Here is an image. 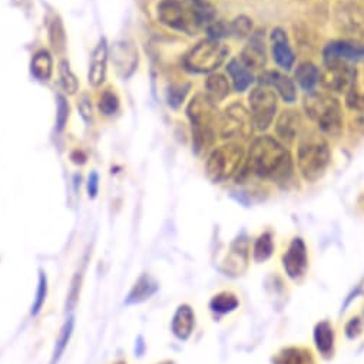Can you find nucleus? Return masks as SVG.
<instances>
[{"label": "nucleus", "instance_id": "obj_4", "mask_svg": "<svg viewBox=\"0 0 364 364\" xmlns=\"http://www.w3.org/2000/svg\"><path fill=\"white\" fill-rule=\"evenodd\" d=\"M304 109L318 129L328 136H338L343 129L340 104L327 94L310 92L304 100Z\"/></svg>", "mask_w": 364, "mask_h": 364}, {"label": "nucleus", "instance_id": "obj_35", "mask_svg": "<svg viewBox=\"0 0 364 364\" xmlns=\"http://www.w3.org/2000/svg\"><path fill=\"white\" fill-rule=\"evenodd\" d=\"M50 42H52V46L56 52H63L65 49V31H63V26L59 21H55L52 25H50Z\"/></svg>", "mask_w": 364, "mask_h": 364}, {"label": "nucleus", "instance_id": "obj_1", "mask_svg": "<svg viewBox=\"0 0 364 364\" xmlns=\"http://www.w3.org/2000/svg\"><path fill=\"white\" fill-rule=\"evenodd\" d=\"M247 171L255 176L284 184L293 175V159L290 152L279 141L261 136L250 148Z\"/></svg>", "mask_w": 364, "mask_h": 364}, {"label": "nucleus", "instance_id": "obj_12", "mask_svg": "<svg viewBox=\"0 0 364 364\" xmlns=\"http://www.w3.org/2000/svg\"><path fill=\"white\" fill-rule=\"evenodd\" d=\"M364 58V45L354 42H331L324 49V63H348Z\"/></svg>", "mask_w": 364, "mask_h": 364}, {"label": "nucleus", "instance_id": "obj_41", "mask_svg": "<svg viewBox=\"0 0 364 364\" xmlns=\"http://www.w3.org/2000/svg\"><path fill=\"white\" fill-rule=\"evenodd\" d=\"M158 364H175V361H173V360H165V361L158 363Z\"/></svg>", "mask_w": 364, "mask_h": 364}, {"label": "nucleus", "instance_id": "obj_22", "mask_svg": "<svg viewBox=\"0 0 364 364\" xmlns=\"http://www.w3.org/2000/svg\"><path fill=\"white\" fill-rule=\"evenodd\" d=\"M347 104L353 109H364V62H361L353 72L347 94Z\"/></svg>", "mask_w": 364, "mask_h": 364}, {"label": "nucleus", "instance_id": "obj_26", "mask_svg": "<svg viewBox=\"0 0 364 364\" xmlns=\"http://www.w3.org/2000/svg\"><path fill=\"white\" fill-rule=\"evenodd\" d=\"M73 330H75V318L73 317H69L66 318V321L63 323L60 331H59V336L55 341V347H53V351H52V358H50V364H56L60 357L63 355L70 338H72V334H73Z\"/></svg>", "mask_w": 364, "mask_h": 364}, {"label": "nucleus", "instance_id": "obj_18", "mask_svg": "<svg viewBox=\"0 0 364 364\" xmlns=\"http://www.w3.org/2000/svg\"><path fill=\"white\" fill-rule=\"evenodd\" d=\"M114 63L124 77L131 76L138 63V53L135 48L125 42L117 43L114 48Z\"/></svg>", "mask_w": 364, "mask_h": 364}, {"label": "nucleus", "instance_id": "obj_19", "mask_svg": "<svg viewBox=\"0 0 364 364\" xmlns=\"http://www.w3.org/2000/svg\"><path fill=\"white\" fill-rule=\"evenodd\" d=\"M250 261V242L245 235L234 240L230 248V271L234 269L235 276H241L248 267ZM228 264V262H227Z\"/></svg>", "mask_w": 364, "mask_h": 364}, {"label": "nucleus", "instance_id": "obj_14", "mask_svg": "<svg viewBox=\"0 0 364 364\" xmlns=\"http://www.w3.org/2000/svg\"><path fill=\"white\" fill-rule=\"evenodd\" d=\"M196 330V311L190 304H181L175 310L171 320L172 334L181 340L187 341Z\"/></svg>", "mask_w": 364, "mask_h": 364}, {"label": "nucleus", "instance_id": "obj_20", "mask_svg": "<svg viewBox=\"0 0 364 364\" xmlns=\"http://www.w3.org/2000/svg\"><path fill=\"white\" fill-rule=\"evenodd\" d=\"M271 39H272V55H274L276 62L284 69H291L294 63V53L289 46L286 33L282 29H276L272 31Z\"/></svg>", "mask_w": 364, "mask_h": 364}, {"label": "nucleus", "instance_id": "obj_17", "mask_svg": "<svg viewBox=\"0 0 364 364\" xmlns=\"http://www.w3.org/2000/svg\"><path fill=\"white\" fill-rule=\"evenodd\" d=\"M261 85L274 87L286 102L296 101L297 94H296L294 82L279 72H265L264 75H261Z\"/></svg>", "mask_w": 364, "mask_h": 364}, {"label": "nucleus", "instance_id": "obj_7", "mask_svg": "<svg viewBox=\"0 0 364 364\" xmlns=\"http://www.w3.org/2000/svg\"><path fill=\"white\" fill-rule=\"evenodd\" d=\"M228 55V49L214 38L200 42L184 58V66L191 72L208 73L223 65Z\"/></svg>", "mask_w": 364, "mask_h": 364}, {"label": "nucleus", "instance_id": "obj_28", "mask_svg": "<svg viewBox=\"0 0 364 364\" xmlns=\"http://www.w3.org/2000/svg\"><path fill=\"white\" fill-rule=\"evenodd\" d=\"M240 300L231 291H221L215 294L210 301V309L215 314H228L238 309Z\"/></svg>", "mask_w": 364, "mask_h": 364}, {"label": "nucleus", "instance_id": "obj_13", "mask_svg": "<svg viewBox=\"0 0 364 364\" xmlns=\"http://www.w3.org/2000/svg\"><path fill=\"white\" fill-rule=\"evenodd\" d=\"M108 58H109L108 43H107V39L102 38L97 45V48L94 49L92 56H90L89 72H87L89 85L98 87L105 82L107 72H108Z\"/></svg>", "mask_w": 364, "mask_h": 364}, {"label": "nucleus", "instance_id": "obj_9", "mask_svg": "<svg viewBox=\"0 0 364 364\" xmlns=\"http://www.w3.org/2000/svg\"><path fill=\"white\" fill-rule=\"evenodd\" d=\"M252 129L251 114L241 104H232L225 109L221 119V135L224 139H247Z\"/></svg>", "mask_w": 364, "mask_h": 364}, {"label": "nucleus", "instance_id": "obj_8", "mask_svg": "<svg viewBox=\"0 0 364 364\" xmlns=\"http://www.w3.org/2000/svg\"><path fill=\"white\" fill-rule=\"evenodd\" d=\"M277 109V97L269 86H258L250 95V114L254 122V127L259 131L267 129Z\"/></svg>", "mask_w": 364, "mask_h": 364}, {"label": "nucleus", "instance_id": "obj_34", "mask_svg": "<svg viewBox=\"0 0 364 364\" xmlns=\"http://www.w3.org/2000/svg\"><path fill=\"white\" fill-rule=\"evenodd\" d=\"M119 108V100L118 97L112 92L111 89L105 90V92L102 94L101 100H100V109L104 115L107 117H111L114 115Z\"/></svg>", "mask_w": 364, "mask_h": 364}, {"label": "nucleus", "instance_id": "obj_2", "mask_svg": "<svg viewBox=\"0 0 364 364\" xmlns=\"http://www.w3.org/2000/svg\"><path fill=\"white\" fill-rule=\"evenodd\" d=\"M159 21L179 32L193 35L203 25L214 23L213 9L201 0H162L156 8Z\"/></svg>", "mask_w": 364, "mask_h": 364}, {"label": "nucleus", "instance_id": "obj_6", "mask_svg": "<svg viewBox=\"0 0 364 364\" xmlns=\"http://www.w3.org/2000/svg\"><path fill=\"white\" fill-rule=\"evenodd\" d=\"M330 164V151L320 138L304 139L297 152V165L306 181L320 179Z\"/></svg>", "mask_w": 364, "mask_h": 364}, {"label": "nucleus", "instance_id": "obj_24", "mask_svg": "<svg viewBox=\"0 0 364 364\" xmlns=\"http://www.w3.org/2000/svg\"><path fill=\"white\" fill-rule=\"evenodd\" d=\"M227 72L231 76L234 87L238 92H242L252 83V75L250 69L240 59H232L227 66Z\"/></svg>", "mask_w": 364, "mask_h": 364}, {"label": "nucleus", "instance_id": "obj_38", "mask_svg": "<svg viewBox=\"0 0 364 364\" xmlns=\"http://www.w3.org/2000/svg\"><path fill=\"white\" fill-rule=\"evenodd\" d=\"M251 29H252V23H251V21H250L248 18H245V16L237 18V19L232 22V25H231V31H232L237 36H240V38H244V36L250 35V33H251Z\"/></svg>", "mask_w": 364, "mask_h": 364}, {"label": "nucleus", "instance_id": "obj_21", "mask_svg": "<svg viewBox=\"0 0 364 364\" xmlns=\"http://www.w3.org/2000/svg\"><path fill=\"white\" fill-rule=\"evenodd\" d=\"M272 364H316L313 353L304 347H284L274 357Z\"/></svg>", "mask_w": 364, "mask_h": 364}, {"label": "nucleus", "instance_id": "obj_5", "mask_svg": "<svg viewBox=\"0 0 364 364\" xmlns=\"http://www.w3.org/2000/svg\"><path fill=\"white\" fill-rule=\"evenodd\" d=\"M244 156L245 154L242 146L235 142H228L213 149L205 165L208 178L215 184L228 181L240 172Z\"/></svg>", "mask_w": 364, "mask_h": 364}, {"label": "nucleus", "instance_id": "obj_15", "mask_svg": "<svg viewBox=\"0 0 364 364\" xmlns=\"http://www.w3.org/2000/svg\"><path fill=\"white\" fill-rule=\"evenodd\" d=\"M313 338H314V344H316V348L320 353V355L326 360L333 358L336 334H334V328L328 320H323L316 324Z\"/></svg>", "mask_w": 364, "mask_h": 364}, {"label": "nucleus", "instance_id": "obj_23", "mask_svg": "<svg viewBox=\"0 0 364 364\" xmlns=\"http://www.w3.org/2000/svg\"><path fill=\"white\" fill-rule=\"evenodd\" d=\"M300 115L294 111H286L282 114L279 122H277V134L279 136L286 141V142H291L300 129Z\"/></svg>", "mask_w": 364, "mask_h": 364}, {"label": "nucleus", "instance_id": "obj_31", "mask_svg": "<svg viewBox=\"0 0 364 364\" xmlns=\"http://www.w3.org/2000/svg\"><path fill=\"white\" fill-rule=\"evenodd\" d=\"M296 79L297 82L300 83V86L304 89V90H309V92H313V89L316 87V85L318 83V79H320V72L318 69L310 63V62H306V63H301L297 70H296Z\"/></svg>", "mask_w": 364, "mask_h": 364}, {"label": "nucleus", "instance_id": "obj_11", "mask_svg": "<svg viewBox=\"0 0 364 364\" xmlns=\"http://www.w3.org/2000/svg\"><path fill=\"white\" fill-rule=\"evenodd\" d=\"M354 69H351L347 63H326V69L320 75L318 82L328 89L330 92H341L347 89L351 83Z\"/></svg>", "mask_w": 364, "mask_h": 364}, {"label": "nucleus", "instance_id": "obj_33", "mask_svg": "<svg viewBox=\"0 0 364 364\" xmlns=\"http://www.w3.org/2000/svg\"><path fill=\"white\" fill-rule=\"evenodd\" d=\"M46 296H48V277L45 272L41 269L39 271V280H38V289H36V294L33 299V304H32V310L31 314L33 317H38L41 314V311L45 307L46 303Z\"/></svg>", "mask_w": 364, "mask_h": 364}, {"label": "nucleus", "instance_id": "obj_30", "mask_svg": "<svg viewBox=\"0 0 364 364\" xmlns=\"http://www.w3.org/2000/svg\"><path fill=\"white\" fill-rule=\"evenodd\" d=\"M31 68H32V73L38 79L48 80L53 72V60L50 53L48 50H39L38 53H35Z\"/></svg>", "mask_w": 364, "mask_h": 364}, {"label": "nucleus", "instance_id": "obj_39", "mask_svg": "<svg viewBox=\"0 0 364 364\" xmlns=\"http://www.w3.org/2000/svg\"><path fill=\"white\" fill-rule=\"evenodd\" d=\"M344 333L348 340H355L363 333V321L358 317H353L351 320L347 321Z\"/></svg>", "mask_w": 364, "mask_h": 364}, {"label": "nucleus", "instance_id": "obj_36", "mask_svg": "<svg viewBox=\"0 0 364 364\" xmlns=\"http://www.w3.org/2000/svg\"><path fill=\"white\" fill-rule=\"evenodd\" d=\"M69 118V105L65 100V97H58V107H56V128L58 131H62L68 122Z\"/></svg>", "mask_w": 364, "mask_h": 364}, {"label": "nucleus", "instance_id": "obj_16", "mask_svg": "<svg viewBox=\"0 0 364 364\" xmlns=\"http://www.w3.org/2000/svg\"><path fill=\"white\" fill-rule=\"evenodd\" d=\"M158 289H159V284L156 283L155 279H152L149 274H142L135 282L131 291L128 293V296L125 299V304L127 306H135V304L145 303L154 294H156Z\"/></svg>", "mask_w": 364, "mask_h": 364}, {"label": "nucleus", "instance_id": "obj_25", "mask_svg": "<svg viewBox=\"0 0 364 364\" xmlns=\"http://www.w3.org/2000/svg\"><path fill=\"white\" fill-rule=\"evenodd\" d=\"M205 89H207V97L213 102H220L225 100L230 94V83L223 75H211L208 76L205 82Z\"/></svg>", "mask_w": 364, "mask_h": 364}, {"label": "nucleus", "instance_id": "obj_42", "mask_svg": "<svg viewBox=\"0 0 364 364\" xmlns=\"http://www.w3.org/2000/svg\"><path fill=\"white\" fill-rule=\"evenodd\" d=\"M115 364H127V361H118V363H115Z\"/></svg>", "mask_w": 364, "mask_h": 364}, {"label": "nucleus", "instance_id": "obj_10", "mask_svg": "<svg viewBox=\"0 0 364 364\" xmlns=\"http://www.w3.org/2000/svg\"><path fill=\"white\" fill-rule=\"evenodd\" d=\"M283 268L293 282H300L309 269L307 245L303 238L296 237L291 240L287 251L283 255Z\"/></svg>", "mask_w": 364, "mask_h": 364}, {"label": "nucleus", "instance_id": "obj_27", "mask_svg": "<svg viewBox=\"0 0 364 364\" xmlns=\"http://www.w3.org/2000/svg\"><path fill=\"white\" fill-rule=\"evenodd\" d=\"M242 63L248 69H261L265 65V52L259 41H251V43L242 50Z\"/></svg>", "mask_w": 364, "mask_h": 364}, {"label": "nucleus", "instance_id": "obj_29", "mask_svg": "<svg viewBox=\"0 0 364 364\" xmlns=\"http://www.w3.org/2000/svg\"><path fill=\"white\" fill-rule=\"evenodd\" d=\"M274 254V240L269 231L262 232L254 242L252 247V259L255 262H265Z\"/></svg>", "mask_w": 364, "mask_h": 364}, {"label": "nucleus", "instance_id": "obj_37", "mask_svg": "<svg viewBox=\"0 0 364 364\" xmlns=\"http://www.w3.org/2000/svg\"><path fill=\"white\" fill-rule=\"evenodd\" d=\"M80 284H82V274L80 272H77L75 279L72 280V286H70V290L68 294V301H66V310H73V307L76 306L77 297L80 293Z\"/></svg>", "mask_w": 364, "mask_h": 364}, {"label": "nucleus", "instance_id": "obj_40", "mask_svg": "<svg viewBox=\"0 0 364 364\" xmlns=\"http://www.w3.org/2000/svg\"><path fill=\"white\" fill-rule=\"evenodd\" d=\"M100 191V175L98 172H90L89 179H87V194L89 198H95Z\"/></svg>", "mask_w": 364, "mask_h": 364}, {"label": "nucleus", "instance_id": "obj_3", "mask_svg": "<svg viewBox=\"0 0 364 364\" xmlns=\"http://www.w3.org/2000/svg\"><path fill=\"white\" fill-rule=\"evenodd\" d=\"M193 125V141L197 154L208 151L215 142L217 109L214 102L204 95L193 98L187 108Z\"/></svg>", "mask_w": 364, "mask_h": 364}, {"label": "nucleus", "instance_id": "obj_32", "mask_svg": "<svg viewBox=\"0 0 364 364\" xmlns=\"http://www.w3.org/2000/svg\"><path fill=\"white\" fill-rule=\"evenodd\" d=\"M59 76H60V83L65 92L68 95H75L79 89V82L66 60H62L59 65Z\"/></svg>", "mask_w": 364, "mask_h": 364}]
</instances>
